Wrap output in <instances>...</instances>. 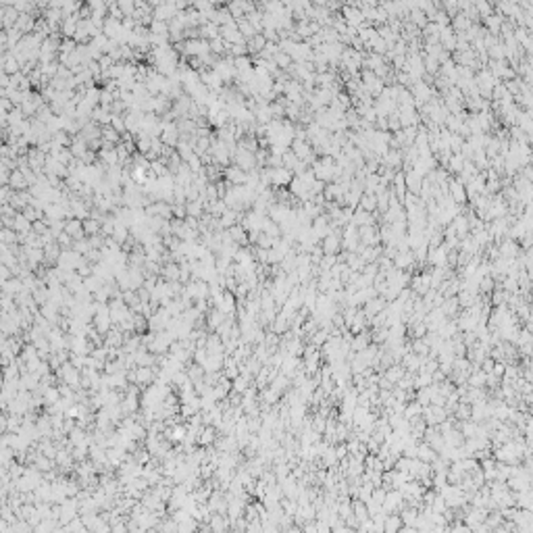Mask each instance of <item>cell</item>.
I'll return each mask as SVG.
<instances>
[{"instance_id":"cell-13","label":"cell","mask_w":533,"mask_h":533,"mask_svg":"<svg viewBox=\"0 0 533 533\" xmlns=\"http://www.w3.org/2000/svg\"><path fill=\"white\" fill-rule=\"evenodd\" d=\"M475 6V11H477V15H479V19H485V17H490V15L493 13V6H492V2H475L473 4Z\"/></svg>"},{"instance_id":"cell-8","label":"cell","mask_w":533,"mask_h":533,"mask_svg":"<svg viewBox=\"0 0 533 533\" xmlns=\"http://www.w3.org/2000/svg\"><path fill=\"white\" fill-rule=\"evenodd\" d=\"M458 302H456V296L454 298H446V300L442 302V307H440V310L444 312V317H452V319H456V315H458Z\"/></svg>"},{"instance_id":"cell-10","label":"cell","mask_w":533,"mask_h":533,"mask_svg":"<svg viewBox=\"0 0 533 533\" xmlns=\"http://www.w3.org/2000/svg\"><path fill=\"white\" fill-rule=\"evenodd\" d=\"M452 412H454V417H456V419H460L462 423H465V421H469V419H471V404L458 402V404H456V409H454Z\"/></svg>"},{"instance_id":"cell-14","label":"cell","mask_w":533,"mask_h":533,"mask_svg":"<svg viewBox=\"0 0 533 533\" xmlns=\"http://www.w3.org/2000/svg\"><path fill=\"white\" fill-rule=\"evenodd\" d=\"M238 217H242V215H238V210H225V213L221 215V225H225V227H233L236 225V221H238Z\"/></svg>"},{"instance_id":"cell-2","label":"cell","mask_w":533,"mask_h":533,"mask_svg":"<svg viewBox=\"0 0 533 533\" xmlns=\"http://www.w3.org/2000/svg\"><path fill=\"white\" fill-rule=\"evenodd\" d=\"M292 179H294L292 171H287L284 167L271 169V187H275V190H279V187H287L289 184H292Z\"/></svg>"},{"instance_id":"cell-6","label":"cell","mask_w":533,"mask_h":533,"mask_svg":"<svg viewBox=\"0 0 533 533\" xmlns=\"http://www.w3.org/2000/svg\"><path fill=\"white\" fill-rule=\"evenodd\" d=\"M227 175V184H233V185H244L246 184V171H242L240 167H229L225 171Z\"/></svg>"},{"instance_id":"cell-4","label":"cell","mask_w":533,"mask_h":533,"mask_svg":"<svg viewBox=\"0 0 533 533\" xmlns=\"http://www.w3.org/2000/svg\"><path fill=\"white\" fill-rule=\"evenodd\" d=\"M321 250L323 254H338L342 250V233H327V236L321 240Z\"/></svg>"},{"instance_id":"cell-3","label":"cell","mask_w":533,"mask_h":533,"mask_svg":"<svg viewBox=\"0 0 533 533\" xmlns=\"http://www.w3.org/2000/svg\"><path fill=\"white\" fill-rule=\"evenodd\" d=\"M496 248H498V256L500 258H506V261H514V258L521 254V246L516 244V242L508 240V238H504Z\"/></svg>"},{"instance_id":"cell-11","label":"cell","mask_w":533,"mask_h":533,"mask_svg":"<svg viewBox=\"0 0 533 533\" xmlns=\"http://www.w3.org/2000/svg\"><path fill=\"white\" fill-rule=\"evenodd\" d=\"M273 62H275V67L279 69V71H286V69H287L289 65H292V62H294V61H292V59H289V57H287V54H286V52H281V50H279V52L275 54V57H273Z\"/></svg>"},{"instance_id":"cell-12","label":"cell","mask_w":533,"mask_h":533,"mask_svg":"<svg viewBox=\"0 0 533 533\" xmlns=\"http://www.w3.org/2000/svg\"><path fill=\"white\" fill-rule=\"evenodd\" d=\"M504 83V90L511 94V96H519V90H521V77H512V80H508V82H502Z\"/></svg>"},{"instance_id":"cell-5","label":"cell","mask_w":533,"mask_h":533,"mask_svg":"<svg viewBox=\"0 0 533 533\" xmlns=\"http://www.w3.org/2000/svg\"><path fill=\"white\" fill-rule=\"evenodd\" d=\"M404 185H406V192L409 194L419 196L421 185H423V177H419L417 173H412V171H404Z\"/></svg>"},{"instance_id":"cell-9","label":"cell","mask_w":533,"mask_h":533,"mask_svg":"<svg viewBox=\"0 0 533 533\" xmlns=\"http://www.w3.org/2000/svg\"><path fill=\"white\" fill-rule=\"evenodd\" d=\"M471 25H473V23L469 21L462 13H456V15H454V17L450 19V27H452L454 31H467Z\"/></svg>"},{"instance_id":"cell-16","label":"cell","mask_w":533,"mask_h":533,"mask_svg":"<svg viewBox=\"0 0 533 533\" xmlns=\"http://www.w3.org/2000/svg\"><path fill=\"white\" fill-rule=\"evenodd\" d=\"M83 229H85V231H96L98 225L94 223V221H85V223H83Z\"/></svg>"},{"instance_id":"cell-17","label":"cell","mask_w":533,"mask_h":533,"mask_svg":"<svg viewBox=\"0 0 533 533\" xmlns=\"http://www.w3.org/2000/svg\"><path fill=\"white\" fill-rule=\"evenodd\" d=\"M187 210H190L192 215H198V213H200V205H198V202H194V205L187 206Z\"/></svg>"},{"instance_id":"cell-7","label":"cell","mask_w":533,"mask_h":533,"mask_svg":"<svg viewBox=\"0 0 533 533\" xmlns=\"http://www.w3.org/2000/svg\"><path fill=\"white\" fill-rule=\"evenodd\" d=\"M356 208L373 215L375 210H377V200H375V194H363V196H360V202H358Z\"/></svg>"},{"instance_id":"cell-15","label":"cell","mask_w":533,"mask_h":533,"mask_svg":"<svg viewBox=\"0 0 533 533\" xmlns=\"http://www.w3.org/2000/svg\"><path fill=\"white\" fill-rule=\"evenodd\" d=\"M412 352L417 356H427L429 354V346H427V342L425 340H414V344H412Z\"/></svg>"},{"instance_id":"cell-1","label":"cell","mask_w":533,"mask_h":533,"mask_svg":"<svg viewBox=\"0 0 533 533\" xmlns=\"http://www.w3.org/2000/svg\"><path fill=\"white\" fill-rule=\"evenodd\" d=\"M448 196L452 198L454 205H465L467 202L465 184H462L458 177H448Z\"/></svg>"}]
</instances>
